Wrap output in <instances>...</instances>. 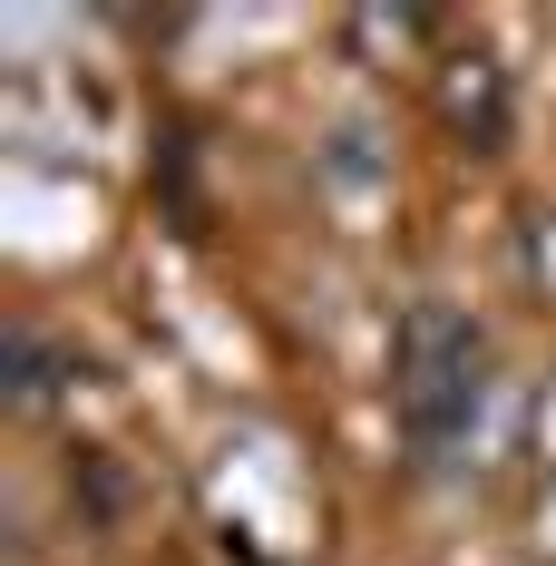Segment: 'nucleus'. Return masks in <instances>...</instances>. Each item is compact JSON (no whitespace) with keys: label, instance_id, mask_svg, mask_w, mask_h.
<instances>
[{"label":"nucleus","instance_id":"obj_1","mask_svg":"<svg viewBox=\"0 0 556 566\" xmlns=\"http://www.w3.org/2000/svg\"><path fill=\"white\" fill-rule=\"evenodd\" d=\"M400 420H410V440L420 450H449L459 430H469V371H479V352H469V333L449 323V313H420L410 323V342H400Z\"/></svg>","mask_w":556,"mask_h":566}]
</instances>
